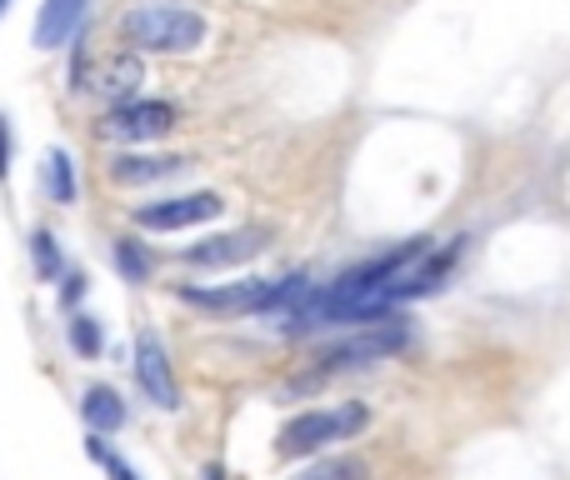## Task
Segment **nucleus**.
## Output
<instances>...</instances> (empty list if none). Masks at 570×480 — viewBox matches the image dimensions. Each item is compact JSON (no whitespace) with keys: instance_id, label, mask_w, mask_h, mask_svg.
I'll return each instance as SVG.
<instances>
[{"instance_id":"obj_1","label":"nucleus","mask_w":570,"mask_h":480,"mask_svg":"<svg viewBox=\"0 0 570 480\" xmlns=\"http://www.w3.org/2000/svg\"><path fill=\"white\" fill-rule=\"evenodd\" d=\"M210 36L206 16L186 6H136L120 16V40L126 50H160V56H186Z\"/></svg>"},{"instance_id":"obj_16","label":"nucleus","mask_w":570,"mask_h":480,"mask_svg":"<svg viewBox=\"0 0 570 480\" xmlns=\"http://www.w3.org/2000/svg\"><path fill=\"white\" fill-rule=\"evenodd\" d=\"M30 261H36L40 281H60V271H66V261H60V245H56L50 231H36V236H30Z\"/></svg>"},{"instance_id":"obj_13","label":"nucleus","mask_w":570,"mask_h":480,"mask_svg":"<svg viewBox=\"0 0 570 480\" xmlns=\"http://www.w3.org/2000/svg\"><path fill=\"white\" fill-rule=\"evenodd\" d=\"M40 180H46L56 206H70V200H76V166H70L66 150H50L46 166H40Z\"/></svg>"},{"instance_id":"obj_8","label":"nucleus","mask_w":570,"mask_h":480,"mask_svg":"<svg viewBox=\"0 0 570 480\" xmlns=\"http://www.w3.org/2000/svg\"><path fill=\"white\" fill-rule=\"evenodd\" d=\"M136 381L160 411H180V391H176V375H170V355L160 345L156 331H140L136 335Z\"/></svg>"},{"instance_id":"obj_11","label":"nucleus","mask_w":570,"mask_h":480,"mask_svg":"<svg viewBox=\"0 0 570 480\" xmlns=\"http://www.w3.org/2000/svg\"><path fill=\"white\" fill-rule=\"evenodd\" d=\"M140 80H146V66H140V50H120V56H110L106 66H100V80H96V96L106 100H130L140 90Z\"/></svg>"},{"instance_id":"obj_20","label":"nucleus","mask_w":570,"mask_h":480,"mask_svg":"<svg viewBox=\"0 0 570 480\" xmlns=\"http://www.w3.org/2000/svg\"><path fill=\"white\" fill-rule=\"evenodd\" d=\"M106 471H110V480H136V471H130L126 461H116V455H106Z\"/></svg>"},{"instance_id":"obj_22","label":"nucleus","mask_w":570,"mask_h":480,"mask_svg":"<svg viewBox=\"0 0 570 480\" xmlns=\"http://www.w3.org/2000/svg\"><path fill=\"white\" fill-rule=\"evenodd\" d=\"M6 6H10V0H0V10H6Z\"/></svg>"},{"instance_id":"obj_18","label":"nucleus","mask_w":570,"mask_h":480,"mask_svg":"<svg viewBox=\"0 0 570 480\" xmlns=\"http://www.w3.org/2000/svg\"><path fill=\"white\" fill-rule=\"evenodd\" d=\"M86 275H66V291H60V305H66V311H70V305H80V295H86Z\"/></svg>"},{"instance_id":"obj_17","label":"nucleus","mask_w":570,"mask_h":480,"mask_svg":"<svg viewBox=\"0 0 570 480\" xmlns=\"http://www.w3.org/2000/svg\"><path fill=\"white\" fill-rule=\"evenodd\" d=\"M116 265H120V275H126V281H136V285L150 281V255L140 251V241H126V236H120V241H116Z\"/></svg>"},{"instance_id":"obj_4","label":"nucleus","mask_w":570,"mask_h":480,"mask_svg":"<svg viewBox=\"0 0 570 480\" xmlns=\"http://www.w3.org/2000/svg\"><path fill=\"white\" fill-rule=\"evenodd\" d=\"M166 130H176V106L170 100H120L106 120H100V136L106 140H160Z\"/></svg>"},{"instance_id":"obj_6","label":"nucleus","mask_w":570,"mask_h":480,"mask_svg":"<svg viewBox=\"0 0 570 480\" xmlns=\"http://www.w3.org/2000/svg\"><path fill=\"white\" fill-rule=\"evenodd\" d=\"M465 255V236H455L445 251H425L421 261H415V271H405L401 281L385 291V301L391 305H405V301H421V295H435L445 285V275L455 271V261Z\"/></svg>"},{"instance_id":"obj_3","label":"nucleus","mask_w":570,"mask_h":480,"mask_svg":"<svg viewBox=\"0 0 570 480\" xmlns=\"http://www.w3.org/2000/svg\"><path fill=\"white\" fill-rule=\"evenodd\" d=\"M405 345H411V325H405L401 315H385V321L361 325L351 341H341V345H331V351H321V365H325V371H341V365L385 361V355L405 351Z\"/></svg>"},{"instance_id":"obj_9","label":"nucleus","mask_w":570,"mask_h":480,"mask_svg":"<svg viewBox=\"0 0 570 480\" xmlns=\"http://www.w3.org/2000/svg\"><path fill=\"white\" fill-rule=\"evenodd\" d=\"M86 6H90V0H46V6H40V16H36V46L40 50H60L80 30Z\"/></svg>"},{"instance_id":"obj_7","label":"nucleus","mask_w":570,"mask_h":480,"mask_svg":"<svg viewBox=\"0 0 570 480\" xmlns=\"http://www.w3.org/2000/svg\"><path fill=\"white\" fill-rule=\"evenodd\" d=\"M271 245L266 231H220V236H206L196 245H186V265L196 271H220V265H246L256 261L261 251Z\"/></svg>"},{"instance_id":"obj_19","label":"nucleus","mask_w":570,"mask_h":480,"mask_svg":"<svg viewBox=\"0 0 570 480\" xmlns=\"http://www.w3.org/2000/svg\"><path fill=\"white\" fill-rule=\"evenodd\" d=\"M10 176V126H6V116H0V180Z\"/></svg>"},{"instance_id":"obj_21","label":"nucleus","mask_w":570,"mask_h":480,"mask_svg":"<svg viewBox=\"0 0 570 480\" xmlns=\"http://www.w3.org/2000/svg\"><path fill=\"white\" fill-rule=\"evenodd\" d=\"M206 480H226V471H220V466H206Z\"/></svg>"},{"instance_id":"obj_5","label":"nucleus","mask_w":570,"mask_h":480,"mask_svg":"<svg viewBox=\"0 0 570 480\" xmlns=\"http://www.w3.org/2000/svg\"><path fill=\"white\" fill-rule=\"evenodd\" d=\"M226 216V200L216 190H190V196H170V200H150L136 210V226L146 231H186V226H206V221Z\"/></svg>"},{"instance_id":"obj_15","label":"nucleus","mask_w":570,"mask_h":480,"mask_svg":"<svg viewBox=\"0 0 570 480\" xmlns=\"http://www.w3.org/2000/svg\"><path fill=\"white\" fill-rule=\"evenodd\" d=\"M295 480H365V461L361 455H325L321 466L301 471Z\"/></svg>"},{"instance_id":"obj_12","label":"nucleus","mask_w":570,"mask_h":480,"mask_svg":"<svg viewBox=\"0 0 570 480\" xmlns=\"http://www.w3.org/2000/svg\"><path fill=\"white\" fill-rule=\"evenodd\" d=\"M80 415H86L90 431L110 435L126 425V401H120L110 385H86V395H80Z\"/></svg>"},{"instance_id":"obj_14","label":"nucleus","mask_w":570,"mask_h":480,"mask_svg":"<svg viewBox=\"0 0 570 480\" xmlns=\"http://www.w3.org/2000/svg\"><path fill=\"white\" fill-rule=\"evenodd\" d=\"M70 351L86 355V361H96V355L106 351V335H100V321H96V315H86V311L70 315Z\"/></svg>"},{"instance_id":"obj_2","label":"nucleus","mask_w":570,"mask_h":480,"mask_svg":"<svg viewBox=\"0 0 570 480\" xmlns=\"http://www.w3.org/2000/svg\"><path fill=\"white\" fill-rule=\"evenodd\" d=\"M365 425V405H345V411H301L295 421L281 425L276 455L281 461H301V455H315L325 441L335 435H351Z\"/></svg>"},{"instance_id":"obj_10","label":"nucleus","mask_w":570,"mask_h":480,"mask_svg":"<svg viewBox=\"0 0 570 480\" xmlns=\"http://www.w3.org/2000/svg\"><path fill=\"white\" fill-rule=\"evenodd\" d=\"M186 166H190L186 156H126V150H120V156L110 160V176H116L120 186H150V180L180 176Z\"/></svg>"}]
</instances>
